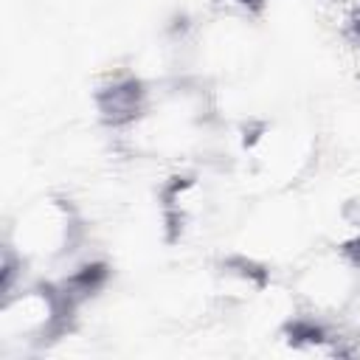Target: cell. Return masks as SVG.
<instances>
[{
	"label": "cell",
	"mask_w": 360,
	"mask_h": 360,
	"mask_svg": "<svg viewBox=\"0 0 360 360\" xmlns=\"http://www.w3.org/2000/svg\"><path fill=\"white\" fill-rule=\"evenodd\" d=\"M82 217L68 197L45 194L28 202L8 228V250L28 262L65 259L82 242Z\"/></svg>",
	"instance_id": "obj_1"
},
{
	"label": "cell",
	"mask_w": 360,
	"mask_h": 360,
	"mask_svg": "<svg viewBox=\"0 0 360 360\" xmlns=\"http://www.w3.org/2000/svg\"><path fill=\"white\" fill-rule=\"evenodd\" d=\"M76 304L59 284H31L3 295L0 304V343L6 349L39 346L68 329Z\"/></svg>",
	"instance_id": "obj_2"
},
{
	"label": "cell",
	"mask_w": 360,
	"mask_h": 360,
	"mask_svg": "<svg viewBox=\"0 0 360 360\" xmlns=\"http://www.w3.org/2000/svg\"><path fill=\"white\" fill-rule=\"evenodd\" d=\"M242 146L256 177L276 188L295 183L315 158V138L290 124H256L245 132Z\"/></svg>",
	"instance_id": "obj_3"
},
{
	"label": "cell",
	"mask_w": 360,
	"mask_h": 360,
	"mask_svg": "<svg viewBox=\"0 0 360 360\" xmlns=\"http://www.w3.org/2000/svg\"><path fill=\"white\" fill-rule=\"evenodd\" d=\"M354 287H357V267L340 250L318 256L295 278L298 298L318 315L340 312L352 301Z\"/></svg>",
	"instance_id": "obj_4"
},
{
	"label": "cell",
	"mask_w": 360,
	"mask_h": 360,
	"mask_svg": "<svg viewBox=\"0 0 360 360\" xmlns=\"http://www.w3.org/2000/svg\"><path fill=\"white\" fill-rule=\"evenodd\" d=\"M149 107H152V96H149L146 84L132 73L112 76L96 90L98 118L112 129L135 127L149 112Z\"/></svg>",
	"instance_id": "obj_5"
},
{
	"label": "cell",
	"mask_w": 360,
	"mask_h": 360,
	"mask_svg": "<svg viewBox=\"0 0 360 360\" xmlns=\"http://www.w3.org/2000/svg\"><path fill=\"white\" fill-rule=\"evenodd\" d=\"M208 211V191L197 174H177L163 188V217L172 239H183Z\"/></svg>",
	"instance_id": "obj_6"
},
{
	"label": "cell",
	"mask_w": 360,
	"mask_h": 360,
	"mask_svg": "<svg viewBox=\"0 0 360 360\" xmlns=\"http://www.w3.org/2000/svg\"><path fill=\"white\" fill-rule=\"evenodd\" d=\"M267 0H211V8L225 22H248L264 11Z\"/></svg>",
	"instance_id": "obj_7"
},
{
	"label": "cell",
	"mask_w": 360,
	"mask_h": 360,
	"mask_svg": "<svg viewBox=\"0 0 360 360\" xmlns=\"http://www.w3.org/2000/svg\"><path fill=\"white\" fill-rule=\"evenodd\" d=\"M340 217H343V222H346V225H352V228H354V233H360V197L346 200V202H343V208H340Z\"/></svg>",
	"instance_id": "obj_8"
},
{
	"label": "cell",
	"mask_w": 360,
	"mask_h": 360,
	"mask_svg": "<svg viewBox=\"0 0 360 360\" xmlns=\"http://www.w3.org/2000/svg\"><path fill=\"white\" fill-rule=\"evenodd\" d=\"M338 3H360V0H338Z\"/></svg>",
	"instance_id": "obj_9"
}]
</instances>
